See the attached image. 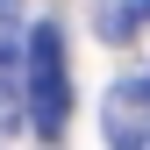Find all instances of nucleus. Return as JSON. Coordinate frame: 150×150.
<instances>
[{"instance_id":"nucleus-1","label":"nucleus","mask_w":150,"mask_h":150,"mask_svg":"<svg viewBox=\"0 0 150 150\" xmlns=\"http://www.w3.org/2000/svg\"><path fill=\"white\" fill-rule=\"evenodd\" d=\"M22 86H29V129L36 136H64L71 79H64V36H57V22H36L22 36Z\"/></svg>"},{"instance_id":"nucleus-2","label":"nucleus","mask_w":150,"mask_h":150,"mask_svg":"<svg viewBox=\"0 0 150 150\" xmlns=\"http://www.w3.org/2000/svg\"><path fill=\"white\" fill-rule=\"evenodd\" d=\"M100 129L107 150H150V79H122L100 100Z\"/></svg>"},{"instance_id":"nucleus-3","label":"nucleus","mask_w":150,"mask_h":150,"mask_svg":"<svg viewBox=\"0 0 150 150\" xmlns=\"http://www.w3.org/2000/svg\"><path fill=\"white\" fill-rule=\"evenodd\" d=\"M22 50V0H0V57Z\"/></svg>"},{"instance_id":"nucleus-4","label":"nucleus","mask_w":150,"mask_h":150,"mask_svg":"<svg viewBox=\"0 0 150 150\" xmlns=\"http://www.w3.org/2000/svg\"><path fill=\"white\" fill-rule=\"evenodd\" d=\"M143 7H150V0H143Z\"/></svg>"}]
</instances>
